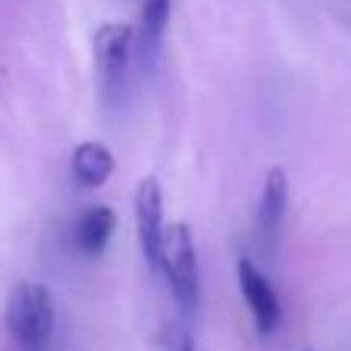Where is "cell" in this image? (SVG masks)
Returning a JSON list of instances; mask_svg holds the SVG:
<instances>
[{"label": "cell", "mask_w": 351, "mask_h": 351, "mask_svg": "<svg viewBox=\"0 0 351 351\" xmlns=\"http://www.w3.org/2000/svg\"><path fill=\"white\" fill-rule=\"evenodd\" d=\"M287 204H290V182H287V173L280 167H274L265 176V185H262L259 194V210H256V231H259L262 250L268 256L278 250L280 228H284L287 219Z\"/></svg>", "instance_id": "cell-6"}, {"label": "cell", "mask_w": 351, "mask_h": 351, "mask_svg": "<svg viewBox=\"0 0 351 351\" xmlns=\"http://www.w3.org/2000/svg\"><path fill=\"white\" fill-rule=\"evenodd\" d=\"M3 324L19 351H47L56 330L53 293L37 280H22L10 290L3 308Z\"/></svg>", "instance_id": "cell-1"}, {"label": "cell", "mask_w": 351, "mask_h": 351, "mask_svg": "<svg viewBox=\"0 0 351 351\" xmlns=\"http://www.w3.org/2000/svg\"><path fill=\"white\" fill-rule=\"evenodd\" d=\"M237 287H241V296L256 321V330H259L262 336L274 333L280 324V299H278V293H274L271 280H268L265 274L259 271V265H256L253 259H247V256L237 259Z\"/></svg>", "instance_id": "cell-5"}, {"label": "cell", "mask_w": 351, "mask_h": 351, "mask_svg": "<svg viewBox=\"0 0 351 351\" xmlns=\"http://www.w3.org/2000/svg\"><path fill=\"white\" fill-rule=\"evenodd\" d=\"M114 213L108 206H86L71 225V243L80 256H99L114 234Z\"/></svg>", "instance_id": "cell-7"}, {"label": "cell", "mask_w": 351, "mask_h": 351, "mask_svg": "<svg viewBox=\"0 0 351 351\" xmlns=\"http://www.w3.org/2000/svg\"><path fill=\"white\" fill-rule=\"evenodd\" d=\"M136 234H139L142 259L152 271H160V256H164V194H160V182L154 176H145L136 185Z\"/></svg>", "instance_id": "cell-4"}, {"label": "cell", "mask_w": 351, "mask_h": 351, "mask_svg": "<svg viewBox=\"0 0 351 351\" xmlns=\"http://www.w3.org/2000/svg\"><path fill=\"white\" fill-rule=\"evenodd\" d=\"M164 351H197V342H194L191 330L185 324L173 321L164 333Z\"/></svg>", "instance_id": "cell-10"}, {"label": "cell", "mask_w": 351, "mask_h": 351, "mask_svg": "<svg viewBox=\"0 0 351 351\" xmlns=\"http://www.w3.org/2000/svg\"><path fill=\"white\" fill-rule=\"evenodd\" d=\"M173 0H142V34H139V56L142 62H152L158 56L160 37L170 25Z\"/></svg>", "instance_id": "cell-9"}, {"label": "cell", "mask_w": 351, "mask_h": 351, "mask_svg": "<svg viewBox=\"0 0 351 351\" xmlns=\"http://www.w3.org/2000/svg\"><path fill=\"white\" fill-rule=\"evenodd\" d=\"M96 68H99V84H102V96L108 105L121 102L127 93V80H130V65H133V49H136V37L133 28L127 25H102L96 31Z\"/></svg>", "instance_id": "cell-3"}, {"label": "cell", "mask_w": 351, "mask_h": 351, "mask_svg": "<svg viewBox=\"0 0 351 351\" xmlns=\"http://www.w3.org/2000/svg\"><path fill=\"white\" fill-rule=\"evenodd\" d=\"M71 173L84 188H102L114 176V154L102 142H80L71 154Z\"/></svg>", "instance_id": "cell-8"}, {"label": "cell", "mask_w": 351, "mask_h": 351, "mask_svg": "<svg viewBox=\"0 0 351 351\" xmlns=\"http://www.w3.org/2000/svg\"><path fill=\"white\" fill-rule=\"evenodd\" d=\"M160 271L167 274V284H170V293L179 311L194 317L200 308V299H204V287H200L197 241H194V231L185 222L167 225Z\"/></svg>", "instance_id": "cell-2"}]
</instances>
